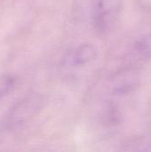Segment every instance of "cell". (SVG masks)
Here are the masks:
<instances>
[{"instance_id":"cell-1","label":"cell","mask_w":151,"mask_h":152,"mask_svg":"<svg viewBox=\"0 0 151 152\" xmlns=\"http://www.w3.org/2000/svg\"><path fill=\"white\" fill-rule=\"evenodd\" d=\"M44 99L38 94H30L19 100L7 112L4 127L7 130L18 129L30 122L41 111Z\"/></svg>"},{"instance_id":"cell-2","label":"cell","mask_w":151,"mask_h":152,"mask_svg":"<svg viewBox=\"0 0 151 152\" xmlns=\"http://www.w3.org/2000/svg\"><path fill=\"white\" fill-rule=\"evenodd\" d=\"M123 10V0H97L93 10V25L100 34L110 32Z\"/></svg>"},{"instance_id":"cell-3","label":"cell","mask_w":151,"mask_h":152,"mask_svg":"<svg viewBox=\"0 0 151 152\" xmlns=\"http://www.w3.org/2000/svg\"><path fill=\"white\" fill-rule=\"evenodd\" d=\"M139 85V77L134 70H125L114 77L111 81L112 93L117 96L133 92Z\"/></svg>"},{"instance_id":"cell-4","label":"cell","mask_w":151,"mask_h":152,"mask_svg":"<svg viewBox=\"0 0 151 152\" xmlns=\"http://www.w3.org/2000/svg\"><path fill=\"white\" fill-rule=\"evenodd\" d=\"M97 57V50L94 45L91 44H84L77 47L69 56L68 61L70 66L81 67L85 66Z\"/></svg>"},{"instance_id":"cell-5","label":"cell","mask_w":151,"mask_h":152,"mask_svg":"<svg viewBox=\"0 0 151 152\" xmlns=\"http://www.w3.org/2000/svg\"><path fill=\"white\" fill-rule=\"evenodd\" d=\"M16 83V77L12 75L0 76V102L12 92Z\"/></svg>"},{"instance_id":"cell-6","label":"cell","mask_w":151,"mask_h":152,"mask_svg":"<svg viewBox=\"0 0 151 152\" xmlns=\"http://www.w3.org/2000/svg\"><path fill=\"white\" fill-rule=\"evenodd\" d=\"M127 146L130 148H127L126 151H149L150 150V147L151 146V138H138L129 142Z\"/></svg>"},{"instance_id":"cell-7","label":"cell","mask_w":151,"mask_h":152,"mask_svg":"<svg viewBox=\"0 0 151 152\" xmlns=\"http://www.w3.org/2000/svg\"><path fill=\"white\" fill-rule=\"evenodd\" d=\"M135 50L141 54L151 53V31L146 36L142 37L135 45Z\"/></svg>"}]
</instances>
